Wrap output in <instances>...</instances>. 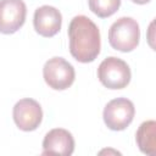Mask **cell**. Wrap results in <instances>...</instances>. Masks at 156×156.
<instances>
[{"label":"cell","instance_id":"5","mask_svg":"<svg viewBox=\"0 0 156 156\" xmlns=\"http://www.w3.org/2000/svg\"><path fill=\"white\" fill-rule=\"evenodd\" d=\"M134 115V104L127 98H117L106 104L102 117L108 129L118 132L126 129L133 122Z\"/></svg>","mask_w":156,"mask_h":156},{"label":"cell","instance_id":"7","mask_svg":"<svg viewBox=\"0 0 156 156\" xmlns=\"http://www.w3.org/2000/svg\"><path fill=\"white\" fill-rule=\"evenodd\" d=\"M27 6L23 0H0V33L13 34L26 21Z\"/></svg>","mask_w":156,"mask_h":156},{"label":"cell","instance_id":"9","mask_svg":"<svg viewBox=\"0 0 156 156\" xmlns=\"http://www.w3.org/2000/svg\"><path fill=\"white\" fill-rule=\"evenodd\" d=\"M74 151L73 135L63 128L49 130L43 140V155H63L69 156Z\"/></svg>","mask_w":156,"mask_h":156},{"label":"cell","instance_id":"2","mask_svg":"<svg viewBox=\"0 0 156 156\" xmlns=\"http://www.w3.org/2000/svg\"><path fill=\"white\" fill-rule=\"evenodd\" d=\"M140 39V29L138 22L132 17H121L112 23L108 29V43L118 51H133Z\"/></svg>","mask_w":156,"mask_h":156},{"label":"cell","instance_id":"3","mask_svg":"<svg viewBox=\"0 0 156 156\" xmlns=\"http://www.w3.org/2000/svg\"><path fill=\"white\" fill-rule=\"evenodd\" d=\"M98 78L107 89L117 90L126 88L132 78L130 68L122 58L110 56L106 57L98 67Z\"/></svg>","mask_w":156,"mask_h":156},{"label":"cell","instance_id":"13","mask_svg":"<svg viewBox=\"0 0 156 156\" xmlns=\"http://www.w3.org/2000/svg\"><path fill=\"white\" fill-rule=\"evenodd\" d=\"M104 152H113V154H119L118 151H115V150H102V151H100V154H104Z\"/></svg>","mask_w":156,"mask_h":156},{"label":"cell","instance_id":"11","mask_svg":"<svg viewBox=\"0 0 156 156\" xmlns=\"http://www.w3.org/2000/svg\"><path fill=\"white\" fill-rule=\"evenodd\" d=\"M89 9L100 18L112 16L121 6V0H88Z\"/></svg>","mask_w":156,"mask_h":156},{"label":"cell","instance_id":"12","mask_svg":"<svg viewBox=\"0 0 156 156\" xmlns=\"http://www.w3.org/2000/svg\"><path fill=\"white\" fill-rule=\"evenodd\" d=\"M134 4H139V5H144V4H147L150 0H132Z\"/></svg>","mask_w":156,"mask_h":156},{"label":"cell","instance_id":"6","mask_svg":"<svg viewBox=\"0 0 156 156\" xmlns=\"http://www.w3.org/2000/svg\"><path fill=\"white\" fill-rule=\"evenodd\" d=\"M13 121L18 129L23 132L35 130L43 121V110L34 99H21L13 106Z\"/></svg>","mask_w":156,"mask_h":156},{"label":"cell","instance_id":"8","mask_svg":"<svg viewBox=\"0 0 156 156\" xmlns=\"http://www.w3.org/2000/svg\"><path fill=\"white\" fill-rule=\"evenodd\" d=\"M33 24L35 32L39 35L51 38L56 35L61 29L62 15L56 7L50 5H43L35 10Z\"/></svg>","mask_w":156,"mask_h":156},{"label":"cell","instance_id":"1","mask_svg":"<svg viewBox=\"0 0 156 156\" xmlns=\"http://www.w3.org/2000/svg\"><path fill=\"white\" fill-rule=\"evenodd\" d=\"M68 39L69 52L78 62H93L100 54V30L98 26L84 15L76 16L71 20Z\"/></svg>","mask_w":156,"mask_h":156},{"label":"cell","instance_id":"4","mask_svg":"<svg viewBox=\"0 0 156 156\" xmlns=\"http://www.w3.org/2000/svg\"><path fill=\"white\" fill-rule=\"evenodd\" d=\"M45 83L54 90H65L69 88L76 78L73 66L63 57L49 58L43 67Z\"/></svg>","mask_w":156,"mask_h":156},{"label":"cell","instance_id":"10","mask_svg":"<svg viewBox=\"0 0 156 156\" xmlns=\"http://www.w3.org/2000/svg\"><path fill=\"white\" fill-rule=\"evenodd\" d=\"M139 150L145 155L156 154V122L150 119L143 122L135 134Z\"/></svg>","mask_w":156,"mask_h":156}]
</instances>
